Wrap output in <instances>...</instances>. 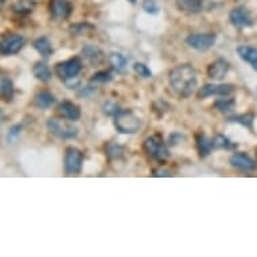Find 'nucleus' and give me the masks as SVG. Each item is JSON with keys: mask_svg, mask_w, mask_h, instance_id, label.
I'll use <instances>...</instances> for the list:
<instances>
[{"mask_svg": "<svg viewBox=\"0 0 257 257\" xmlns=\"http://www.w3.org/2000/svg\"><path fill=\"white\" fill-rule=\"evenodd\" d=\"M256 154H257V150H256Z\"/></svg>", "mask_w": 257, "mask_h": 257, "instance_id": "obj_40", "label": "nucleus"}, {"mask_svg": "<svg viewBox=\"0 0 257 257\" xmlns=\"http://www.w3.org/2000/svg\"><path fill=\"white\" fill-rule=\"evenodd\" d=\"M47 130L53 135L58 136L61 139H74L78 135V128L74 126L70 122L63 121L59 118H50L46 122Z\"/></svg>", "mask_w": 257, "mask_h": 257, "instance_id": "obj_5", "label": "nucleus"}, {"mask_svg": "<svg viewBox=\"0 0 257 257\" xmlns=\"http://www.w3.org/2000/svg\"><path fill=\"white\" fill-rule=\"evenodd\" d=\"M134 70H135L136 74L139 77H142V78H150V77L152 76V72L150 70V68H148L147 65H144V63L142 62L134 63Z\"/></svg>", "mask_w": 257, "mask_h": 257, "instance_id": "obj_29", "label": "nucleus"}, {"mask_svg": "<svg viewBox=\"0 0 257 257\" xmlns=\"http://www.w3.org/2000/svg\"><path fill=\"white\" fill-rule=\"evenodd\" d=\"M213 144H214V148H225V150H233L237 147L236 143L230 142L223 135H217L215 138H213Z\"/></svg>", "mask_w": 257, "mask_h": 257, "instance_id": "obj_26", "label": "nucleus"}, {"mask_svg": "<svg viewBox=\"0 0 257 257\" xmlns=\"http://www.w3.org/2000/svg\"><path fill=\"white\" fill-rule=\"evenodd\" d=\"M154 175H155V177H171L173 174H171V171H169V170L160 169L155 170V171H154Z\"/></svg>", "mask_w": 257, "mask_h": 257, "instance_id": "obj_35", "label": "nucleus"}, {"mask_svg": "<svg viewBox=\"0 0 257 257\" xmlns=\"http://www.w3.org/2000/svg\"><path fill=\"white\" fill-rule=\"evenodd\" d=\"M114 126L121 134H135L142 126V120L132 110H120L114 116Z\"/></svg>", "mask_w": 257, "mask_h": 257, "instance_id": "obj_3", "label": "nucleus"}, {"mask_svg": "<svg viewBox=\"0 0 257 257\" xmlns=\"http://www.w3.org/2000/svg\"><path fill=\"white\" fill-rule=\"evenodd\" d=\"M2 2H3V0H0V5H2Z\"/></svg>", "mask_w": 257, "mask_h": 257, "instance_id": "obj_39", "label": "nucleus"}, {"mask_svg": "<svg viewBox=\"0 0 257 257\" xmlns=\"http://www.w3.org/2000/svg\"><path fill=\"white\" fill-rule=\"evenodd\" d=\"M195 140H197V150H198L199 156L201 158H206L211 152V150L214 148L213 139H209L206 135L199 134V135H197V139Z\"/></svg>", "mask_w": 257, "mask_h": 257, "instance_id": "obj_18", "label": "nucleus"}, {"mask_svg": "<svg viewBox=\"0 0 257 257\" xmlns=\"http://www.w3.org/2000/svg\"><path fill=\"white\" fill-rule=\"evenodd\" d=\"M33 46L37 51H38L39 54L43 55L45 58L47 57H50L53 54V46H51V42L50 39L46 38V37H41V38L35 39L34 43H33Z\"/></svg>", "mask_w": 257, "mask_h": 257, "instance_id": "obj_23", "label": "nucleus"}, {"mask_svg": "<svg viewBox=\"0 0 257 257\" xmlns=\"http://www.w3.org/2000/svg\"><path fill=\"white\" fill-rule=\"evenodd\" d=\"M229 160L233 167L242 170V171H253L256 169V162L244 152H234Z\"/></svg>", "mask_w": 257, "mask_h": 257, "instance_id": "obj_14", "label": "nucleus"}, {"mask_svg": "<svg viewBox=\"0 0 257 257\" xmlns=\"http://www.w3.org/2000/svg\"><path fill=\"white\" fill-rule=\"evenodd\" d=\"M2 120H3V112L0 110V122H2Z\"/></svg>", "mask_w": 257, "mask_h": 257, "instance_id": "obj_36", "label": "nucleus"}, {"mask_svg": "<svg viewBox=\"0 0 257 257\" xmlns=\"http://www.w3.org/2000/svg\"><path fill=\"white\" fill-rule=\"evenodd\" d=\"M94 30V26L89 22H80V23H74L73 26H70V34L74 35V37H81V35H86L89 33H92Z\"/></svg>", "mask_w": 257, "mask_h": 257, "instance_id": "obj_24", "label": "nucleus"}, {"mask_svg": "<svg viewBox=\"0 0 257 257\" xmlns=\"http://www.w3.org/2000/svg\"><path fill=\"white\" fill-rule=\"evenodd\" d=\"M25 46V38L18 34H6L0 37V54H17Z\"/></svg>", "mask_w": 257, "mask_h": 257, "instance_id": "obj_7", "label": "nucleus"}, {"mask_svg": "<svg viewBox=\"0 0 257 257\" xmlns=\"http://www.w3.org/2000/svg\"><path fill=\"white\" fill-rule=\"evenodd\" d=\"M33 74L37 80L42 81V82H49L53 77L51 69L47 66L45 62H37L33 68Z\"/></svg>", "mask_w": 257, "mask_h": 257, "instance_id": "obj_20", "label": "nucleus"}, {"mask_svg": "<svg viewBox=\"0 0 257 257\" xmlns=\"http://www.w3.org/2000/svg\"><path fill=\"white\" fill-rule=\"evenodd\" d=\"M178 9L187 14H198L202 10L201 0H175Z\"/></svg>", "mask_w": 257, "mask_h": 257, "instance_id": "obj_19", "label": "nucleus"}, {"mask_svg": "<svg viewBox=\"0 0 257 257\" xmlns=\"http://www.w3.org/2000/svg\"><path fill=\"white\" fill-rule=\"evenodd\" d=\"M0 97L10 102L14 97V84L9 77H0Z\"/></svg>", "mask_w": 257, "mask_h": 257, "instance_id": "obj_21", "label": "nucleus"}, {"mask_svg": "<svg viewBox=\"0 0 257 257\" xmlns=\"http://www.w3.org/2000/svg\"><path fill=\"white\" fill-rule=\"evenodd\" d=\"M130 2H131V3H135L136 0H130Z\"/></svg>", "mask_w": 257, "mask_h": 257, "instance_id": "obj_38", "label": "nucleus"}, {"mask_svg": "<svg viewBox=\"0 0 257 257\" xmlns=\"http://www.w3.org/2000/svg\"><path fill=\"white\" fill-rule=\"evenodd\" d=\"M230 22L237 27H241V29L253 26V19L250 17V13L242 6L236 7V9H233L230 11Z\"/></svg>", "mask_w": 257, "mask_h": 257, "instance_id": "obj_13", "label": "nucleus"}, {"mask_svg": "<svg viewBox=\"0 0 257 257\" xmlns=\"http://www.w3.org/2000/svg\"><path fill=\"white\" fill-rule=\"evenodd\" d=\"M217 42V35L213 33H206V34H191L186 38V43L191 49H195L198 51H207L209 49L214 46Z\"/></svg>", "mask_w": 257, "mask_h": 257, "instance_id": "obj_8", "label": "nucleus"}, {"mask_svg": "<svg viewBox=\"0 0 257 257\" xmlns=\"http://www.w3.org/2000/svg\"><path fill=\"white\" fill-rule=\"evenodd\" d=\"M234 106H236V101L233 98H222V100H218L215 102V108L221 112H225V113L233 112Z\"/></svg>", "mask_w": 257, "mask_h": 257, "instance_id": "obj_27", "label": "nucleus"}, {"mask_svg": "<svg viewBox=\"0 0 257 257\" xmlns=\"http://www.w3.org/2000/svg\"><path fill=\"white\" fill-rule=\"evenodd\" d=\"M58 113L69 121H78L81 118L80 106L72 101H63L59 104Z\"/></svg>", "mask_w": 257, "mask_h": 257, "instance_id": "obj_15", "label": "nucleus"}, {"mask_svg": "<svg viewBox=\"0 0 257 257\" xmlns=\"http://www.w3.org/2000/svg\"><path fill=\"white\" fill-rule=\"evenodd\" d=\"M112 80H113V76H112L109 72H105V70L94 73L92 76V78H90L92 82H97V84H108V82H110Z\"/></svg>", "mask_w": 257, "mask_h": 257, "instance_id": "obj_28", "label": "nucleus"}, {"mask_svg": "<svg viewBox=\"0 0 257 257\" xmlns=\"http://www.w3.org/2000/svg\"><path fill=\"white\" fill-rule=\"evenodd\" d=\"M50 9L51 17L57 21H65L70 17L72 14L73 6L69 0H50Z\"/></svg>", "mask_w": 257, "mask_h": 257, "instance_id": "obj_11", "label": "nucleus"}, {"mask_svg": "<svg viewBox=\"0 0 257 257\" xmlns=\"http://www.w3.org/2000/svg\"><path fill=\"white\" fill-rule=\"evenodd\" d=\"M104 112H105L106 114H116L120 112V109H118V105L117 104H113V102H106V104H104Z\"/></svg>", "mask_w": 257, "mask_h": 257, "instance_id": "obj_34", "label": "nucleus"}, {"mask_svg": "<svg viewBox=\"0 0 257 257\" xmlns=\"http://www.w3.org/2000/svg\"><path fill=\"white\" fill-rule=\"evenodd\" d=\"M34 9V2L33 0H18L13 6V10L17 14H29Z\"/></svg>", "mask_w": 257, "mask_h": 257, "instance_id": "obj_25", "label": "nucleus"}, {"mask_svg": "<svg viewBox=\"0 0 257 257\" xmlns=\"http://www.w3.org/2000/svg\"><path fill=\"white\" fill-rule=\"evenodd\" d=\"M108 61H109L110 66L114 69V70H117L118 73H122L128 66V61L130 58L126 57V55L121 54V53H117V51H113V53H110L108 55Z\"/></svg>", "mask_w": 257, "mask_h": 257, "instance_id": "obj_16", "label": "nucleus"}, {"mask_svg": "<svg viewBox=\"0 0 257 257\" xmlns=\"http://www.w3.org/2000/svg\"><path fill=\"white\" fill-rule=\"evenodd\" d=\"M237 53L240 55V58L245 62L250 63V65H256L257 63V49L252 46H246V45H242V46H238L237 49Z\"/></svg>", "mask_w": 257, "mask_h": 257, "instance_id": "obj_22", "label": "nucleus"}, {"mask_svg": "<svg viewBox=\"0 0 257 257\" xmlns=\"http://www.w3.org/2000/svg\"><path fill=\"white\" fill-rule=\"evenodd\" d=\"M21 132H22L21 124H15V125L11 126V128L9 130V132H7V140H9V142H15V140L18 139V136L21 135Z\"/></svg>", "mask_w": 257, "mask_h": 257, "instance_id": "obj_33", "label": "nucleus"}, {"mask_svg": "<svg viewBox=\"0 0 257 257\" xmlns=\"http://www.w3.org/2000/svg\"><path fill=\"white\" fill-rule=\"evenodd\" d=\"M82 163H84V154L81 150L76 147L66 148L63 166L68 175H78L82 169Z\"/></svg>", "mask_w": 257, "mask_h": 257, "instance_id": "obj_6", "label": "nucleus"}, {"mask_svg": "<svg viewBox=\"0 0 257 257\" xmlns=\"http://www.w3.org/2000/svg\"><path fill=\"white\" fill-rule=\"evenodd\" d=\"M54 102H55L54 94H53L51 92H49V90H41V92H39L34 98L35 106L39 108V109H47V108H50Z\"/></svg>", "mask_w": 257, "mask_h": 257, "instance_id": "obj_17", "label": "nucleus"}, {"mask_svg": "<svg viewBox=\"0 0 257 257\" xmlns=\"http://www.w3.org/2000/svg\"><path fill=\"white\" fill-rule=\"evenodd\" d=\"M229 69H230V63L226 59L219 58L209 65V68H207V76L210 77L211 80L221 81L228 74Z\"/></svg>", "mask_w": 257, "mask_h": 257, "instance_id": "obj_12", "label": "nucleus"}, {"mask_svg": "<svg viewBox=\"0 0 257 257\" xmlns=\"http://www.w3.org/2000/svg\"><path fill=\"white\" fill-rule=\"evenodd\" d=\"M143 148L150 158L158 160V162H163L170 156L169 148L162 139V136L158 134L146 138L143 142Z\"/></svg>", "mask_w": 257, "mask_h": 257, "instance_id": "obj_2", "label": "nucleus"}, {"mask_svg": "<svg viewBox=\"0 0 257 257\" xmlns=\"http://www.w3.org/2000/svg\"><path fill=\"white\" fill-rule=\"evenodd\" d=\"M252 68H253V69H254V70H256V72H257V63H256V65H253Z\"/></svg>", "mask_w": 257, "mask_h": 257, "instance_id": "obj_37", "label": "nucleus"}, {"mask_svg": "<svg viewBox=\"0 0 257 257\" xmlns=\"http://www.w3.org/2000/svg\"><path fill=\"white\" fill-rule=\"evenodd\" d=\"M253 118H254V116H253V114H241V116H237V117L230 118V121L238 122V124H242L244 126H252Z\"/></svg>", "mask_w": 257, "mask_h": 257, "instance_id": "obj_30", "label": "nucleus"}, {"mask_svg": "<svg viewBox=\"0 0 257 257\" xmlns=\"http://www.w3.org/2000/svg\"><path fill=\"white\" fill-rule=\"evenodd\" d=\"M170 85L181 97H189L198 85L197 72L191 65H179L170 72Z\"/></svg>", "mask_w": 257, "mask_h": 257, "instance_id": "obj_1", "label": "nucleus"}, {"mask_svg": "<svg viewBox=\"0 0 257 257\" xmlns=\"http://www.w3.org/2000/svg\"><path fill=\"white\" fill-rule=\"evenodd\" d=\"M81 55L84 57L85 61L92 65V66H98V65H102V63L106 61L105 53L100 49L98 46H94V45H85L81 50Z\"/></svg>", "mask_w": 257, "mask_h": 257, "instance_id": "obj_10", "label": "nucleus"}, {"mask_svg": "<svg viewBox=\"0 0 257 257\" xmlns=\"http://www.w3.org/2000/svg\"><path fill=\"white\" fill-rule=\"evenodd\" d=\"M108 155L113 159H117V158H121L124 155V147L118 146V144H110L108 147Z\"/></svg>", "mask_w": 257, "mask_h": 257, "instance_id": "obj_31", "label": "nucleus"}, {"mask_svg": "<svg viewBox=\"0 0 257 257\" xmlns=\"http://www.w3.org/2000/svg\"><path fill=\"white\" fill-rule=\"evenodd\" d=\"M236 86L232 84H207L205 86L198 90V98L199 100H203V98L211 97V96H221V97H225V96H229L234 92Z\"/></svg>", "mask_w": 257, "mask_h": 257, "instance_id": "obj_9", "label": "nucleus"}, {"mask_svg": "<svg viewBox=\"0 0 257 257\" xmlns=\"http://www.w3.org/2000/svg\"><path fill=\"white\" fill-rule=\"evenodd\" d=\"M81 70H82V61L78 57H74V58H70L68 61H63V62H59L55 65L57 76L65 82L77 78Z\"/></svg>", "mask_w": 257, "mask_h": 257, "instance_id": "obj_4", "label": "nucleus"}, {"mask_svg": "<svg viewBox=\"0 0 257 257\" xmlns=\"http://www.w3.org/2000/svg\"><path fill=\"white\" fill-rule=\"evenodd\" d=\"M143 10L146 13L155 15V14H158V11H159V6H158V3H156L155 0H144Z\"/></svg>", "mask_w": 257, "mask_h": 257, "instance_id": "obj_32", "label": "nucleus"}]
</instances>
